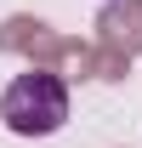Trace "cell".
I'll return each instance as SVG.
<instances>
[{
    "label": "cell",
    "instance_id": "6da1fadb",
    "mask_svg": "<svg viewBox=\"0 0 142 148\" xmlns=\"http://www.w3.org/2000/svg\"><path fill=\"white\" fill-rule=\"evenodd\" d=\"M0 120H6V131H17V137H51L68 120V86L51 69L17 74L6 86V97H0Z\"/></svg>",
    "mask_w": 142,
    "mask_h": 148
}]
</instances>
